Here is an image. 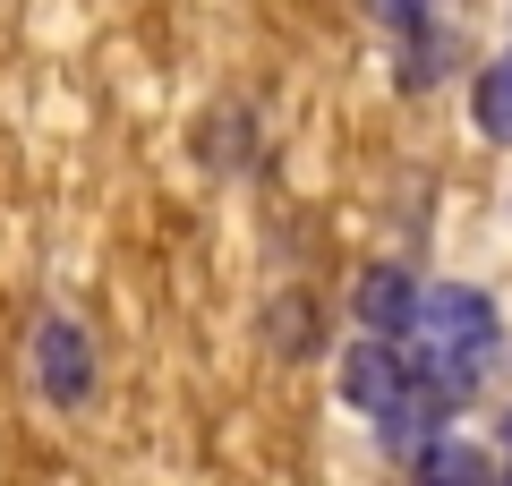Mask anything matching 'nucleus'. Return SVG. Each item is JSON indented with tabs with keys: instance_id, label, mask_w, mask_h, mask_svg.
<instances>
[{
	"instance_id": "nucleus-2",
	"label": "nucleus",
	"mask_w": 512,
	"mask_h": 486,
	"mask_svg": "<svg viewBox=\"0 0 512 486\" xmlns=\"http://www.w3.org/2000/svg\"><path fill=\"white\" fill-rule=\"evenodd\" d=\"M410 342H444V350H478V359H495V342H504V307H495L478 282H427L419 333H410Z\"/></svg>"
},
{
	"instance_id": "nucleus-4",
	"label": "nucleus",
	"mask_w": 512,
	"mask_h": 486,
	"mask_svg": "<svg viewBox=\"0 0 512 486\" xmlns=\"http://www.w3.org/2000/svg\"><path fill=\"white\" fill-rule=\"evenodd\" d=\"M410 384V342H384V333H359V342L333 359V401L359 418H376L384 401Z\"/></svg>"
},
{
	"instance_id": "nucleus-6",
	"label": "nucleus",
	"mask_w": 512,
	"mask_h": 486,
	"mask_svg": "<svg viewBox=\"0 0 512 486\" xmlns=\"http://www.w3.org/2000/svg\"><path fill=\"white\" fill-rule=\"evenodd\" d=\"M470 128L487 145H512V52H495V60H478V77H470Z\"/></svg>"
},
{
	"instance_id": "nucleus-7",
	"label": "nucleus",
	"mask_w": 512,
	"mask_h": 486,
	"mask_svg": "<svg viewBox=\"0 0 512 486\" xmlns=\"http://www.w3.org/2000/svg\"><path fill=\"white\" fill-rule=\"evenodd\" d=\"M367 18H376V26H384V35L402 43V35H419V26H427V18H436V0H367Z\"/></svg>"
},
{
	"instance_id": "nucleus-5",
	"label": "nucleus",
	"mask_w": 512,
	"mask_h": 486,
	"mask_svg": "<svg viewBox=\"0 0 512 486\" xmlns=\"http://www.w3.org/2000/svg\"><path fill=\"white\" fill-rule=\"evenodd\" d=\"M487 478H495V452L461 427H436L410 452V486H487Z\"/></svg>"
},
{
	"instance_id": "nucleus-1",
	"label": "nucleus",
	"mask_w": 512,
	"mask_h": 486,
	"mask_svg": "<svg viewBox=\"0 0 512 486\" xmlns=\"http://www.w3.org/2000/svg\"><path fill=\"white\" fill-rule=\"evenodd\" d=\"M26 367H35V393L52 401V410H86L94 384H103V367H94V342L77 316H35V333H26Z\"/></svg>"
},
{
	"instance_id": "nucleus-9",
	"label": "nucleus",
	"mask_w": 512,
	"mask_h": 486,
	"mask_svg": "<svg viewBox=\"0 0 512 486\" xmlns=\"http://www.w3.org/2000/svg\"><path fill=\"white\" fill-rule=\"evenodd\" d=\"M495 435H504V461H512V410H504V427H495Z\"/></svg>"
},
{
	"instance_id": "nucleus-8",
	"label": "nucleus",
	"mask_w": 512,
	"mask_h": 486,
	"mask_svg": "<svg viewBox=\"0 0 512 486\" xmlns=\"http://www.w3.org/2000/svg\"><path fill=\"white\" fill-rule=\"evenodd\" d=\"M487 486H512V461H495V478H487Z\"/></svg>"
},
{
	"instance_id": "nucleus-3",
	"label": "nucleus",
	"mask_w": 512,
	"mask_h": 486,
	"mask_svg": "<svg viewBox=\"0 0 512 486\" xmlns=\"http://www.w3.org/2000/svg\"><path fill=\"white\" fill-rule=\"evenodd\" d=\"M419 299H427L419 273L393 265V256H376V265H359V282H350V324H359V333H384V342H410V333H419Z\"/></svg>"
}]
</instances>
